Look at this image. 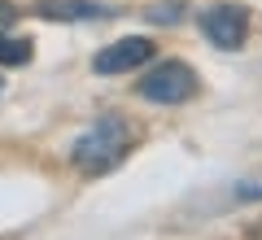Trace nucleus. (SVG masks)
Segmentation results:
<instances>
[{
    "label": "nucleus",
    "mask_w": 262,
    "mask_h": 240,
    "mask_svg": "<svg viewBox=\"0 0 262 240\" xmlns=\"http://www.w3.org/2000/svg\"><path fill=\"white\" fill-rule=\"evenodd\" d=\"M31 39L22 35H9V31H0V66H27L31 61Z\"/></svg>",
    "instance_id": "423d86ee"
},
{
    "label": "nucleus",
    "mask_w": 262,
    "mask_h": 240,
    "mask_svg": "<svg viewBox=\"0 0 262 240\" xmlns=\"http://www.w3.org/2000/svg\"><path fill=\"white\" fill-rule=\"evenodd\" d=\"M13 18H18V9H13V5H5V0H0V31H9V27H13Z\"/></svg>",
    "instance_id": "1a4fd4ad"
},
{
    "label": "nucleus",
    "mask_w": 262,
    "mask_h": 240,
    "mask_svg": "<svg viewBox=\"0 0 262 240\" xmlns=\"http://www.w3.org/2000/svg\"><path fill=\"white\" fill-rule=\"evenodd\" d=\"M175 13H184L179 0H175V5H158V9H149V18H153V22H175Z\"/></svg>",
    "instance_id": "6e6552de"
},
{
    "label": "nucleus",
    "mask_w": 262,
    "mask_h": 240,
    "mask_svg": "<svg viewBox=\"0 0 262 240\" xmlns=\"http://www.w3.org/2000/svg\"><path fill=\"white\" fill-rule=\"evenodd\" d=\"M196 70L188 61H158L153 70H144L140 74V88L136 92L144 96V101H153V105H184V101H192L196 96Z\"/></svg>",
    "instance_id": "f03ea898"
},
{
    "label": "nucleus",
    "mask_w": 262,
    "mask_h": 240,
    "mask_svg": "<svg viewBox=\"0 0 262 240\" xmlns=\"http://www.w3.org/2000/svg\"><path fill=\"white\" fill-rule=\"evenodd\" d=\"M232 201H236V205L262 201V179H245V184H236V188H232Z\"/></svg>",
    "instance_id": "0eeeda50"
},
{
    "label": "nucleus",
    "mask_w": 262,
    "mask_h": 240,
    "mask_svg": "<svg viewBox=\"0 0 262 240\" xmlns=\"http://www.w3.org/2000/svg\"><path fill=\"white\" fill-rule=\"evenodd\" d=\"M35 13L48 22H96V18H110L114 5H101V0H39Z\"/></svg>",
    "instance_id": "39448f33"
},
{
    "label": "nucleus",
    "mask_w": 262,
    "mask_h": 240,
    "mask_svg": "<svg viewBox=\"0 0 262 240\" xmlns=\"http://www.w3.org/2000/svg\"><path fill=\"white\" fill-rule=\"evenodd\" d=\"M0 88H5V83H0Z\"/></svg>",
    "instance_id": "9d476101"
},
{
    "label": "nucleus",
    "mask_w": 262,
    "mask_h": 240,
    "mask_svg": "<svg viewBox=\"0 0 262 240\" xmlns=\"http://www.w3.org/2000/svg\"><path fill=\"white\" fill-rule=\"evenodd\" d=\"M201 35H206L214 48H223V53H236V48L249 39V9L236 5V0L210 5V9L201 13Z\"/></svg>",
    "instance_id": "7ed1b4c3"
},
{
    "label": "nucleus",
    "mask_w": 262,
    "mask_h": 240,
    "mask_svg": "<svg viewBox=\"0 0 262 240\" xmlns=\"http://www.w3.org/2000/svg\"><path fill=\"white\" fill-rule=\"evenodd\" d=\"M131 144H136V131L127 127V118H101L70 144V162L83 175H105L131 153Z\"/></svg>",
    "instance_id": "f257e3e1"
},
{
    "label": "nucleus",
    "mask_w": 262,
    "mask_h": 240,
    "mask_svg": "<svg viewBox=\"0 0 262 240\" xmlns=\"http://www.w3.org/2000/svg\"><path fill=\"white\" fill-rule=\"evenodd\" d=\"M153 39H144V35H122V39H114L110 48H101L96 53V61H92V70L96 74H127V70H140L144 61H153Z\"/></svg>",
    "instance_id": "20e7f679"
}]
</instances>
